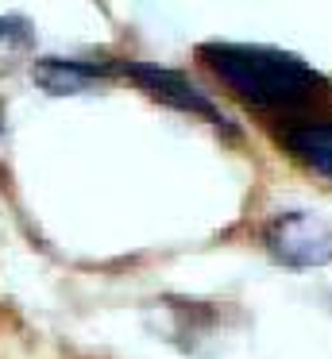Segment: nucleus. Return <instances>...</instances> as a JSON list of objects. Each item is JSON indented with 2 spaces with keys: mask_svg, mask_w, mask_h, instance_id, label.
<instances>
[{
  "mask_svg": "<svg viewBox=\"0 0 332 359\" xmlns=\"http://www.w3.org/2000/svg\"><path fill=\"white\" fill-rule=\"evenodd\" d=\"M201 62L220 78L236 101L255 112L290 116L293 124L332 101V86L298 55H282L270 47H239V43H205L197 50Z\"/></svg>",
  "mask_w": 332,
  "mask_h": 359,
  "instance_id": "1",
  "label": "nucleus"
},
{
  "mask_svg": "<svg viewBox=\"0 0 332 359\" xmlns=\"http://www.w3.org/2000/svg\"><path fill=\"white\" fill-rule=\"evenodd\" d=\"M270 255L286 266H324L332 259V228L317 212H278L263 232Z\"/></svg>",
  "mask_w": 332,
  "mask_h": 359,
  "instance_id": "2",
  "label": "nucleus"
},
{
  "mask_svg": "<svg viewBox=\"0 0 332 359\" xmlns=\"http://www.w3.org/2000/svg\"><path fill=\"white\" fill-rule=\"evenodd\" d=\"M116 70H120L124 78H131L147 97H154L159 104H170V109H178V112H190V116L208 120L213 128L232 132V124L224 120V112L216 109V104L208 101L205 89H197L185 74L170 70V66H154V62H120Z\"/></svg>",
  "mask_w": 332,
  "mask_h": 359,
  "instance_id": "3",
  "label": "nucleus"
},
{
  "mask_svg": "<svg viewBox=\"0 0 332 359\" xmlns=\"http://www.w3.org/2000/svg\"><path fill=\"white\" fill-rule=\"evenodd\" d=\"M35 81L46 93L62 97V93H85L93 89L100 78L116 74L112 62H85V58H39L35 62Z\"/></svg>",
  "mask_w": 332,
  "mask_h": 359,
  "instance_id": "4",
  "label": "nucleus"
},
{
  "mask_svg": "<svg viewBox=\"0 0 332 359\" xmlns=\"http://www.w3.org/2000/svg\"><path fill=\"white\" fill-rule=\"evenodd\" d=\"M282 147L298 158L301 166H309L313 174L332 182V120H301V124L282 128Z\"/></svg>",
  "mask_w": 332,
  "mask_h": 359,
  "instance_id": "5",
  "label": "nucleus"
},
{
  "mask_svg": "<svg viewBox=\"0 0 332 359\" xmlns=\"http://www.w3.org/2000/svg\"><path fill=\"white\" fill-rule=\"evenodd\" d=\"M23 43H27V27L20 20H0V66H8L12 47H23Z\"/></svg>",
  "mask_w": 332,
  "mask_h": 359,
  "instance_id": "6",
  "label": "nucleus"
}]
</instances>
